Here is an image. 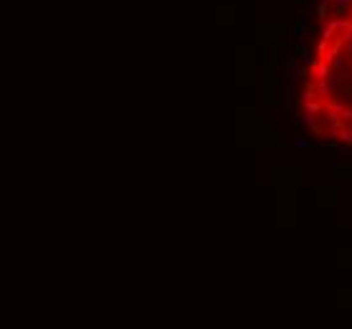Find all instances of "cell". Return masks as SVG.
<instances>
[{"label": "cell", "mask_w": 352, "mask_h": 329, "mask_svg": "<svg viewBox=\"0 0 352 329\" xmlns=\"http://www.w3.org/2000/svg\"><path fill=\"white\" fill-rule=\"evenodd\" d=\"M304 26L302 23H296L291 31H289V43H291V46H299V43H304Z\"/></svg>", "instance_id": "6da1fadb"}, {"label": "cell", "mask_w": 352, "mask_h": 329, "mask_svg": "<svg viewBox=\"0 0 352 329\" xmlns=\"http://www.w3.org/2000/svg\"><path fill=\"white\" fill-rule=\"evenodd\" d=\"M281 63L287 66V69H296V53H294V48L281 53Z\"/></svg>", "instance_id": "7a4b0ae2"}, {"label": "cell", "mask_w": 352, "mask_h": 329, "mask_svg": "<svg viewBox=\"0 0 352 329\" xmlns=\"http://www.w3.org/2000/svg\"><path fill=\"white\" fill-rule=\"evenodd\" d=\"M294 150H299V152L312 150V142H309V140H304V137H296V140H294Z\"/></svg>", "instance_id": "3957f363"}, {"label": "cell", "mask_w": 352, "mask_h": 329, "mask_svg": "<svg viewBox=\"0 0 352 329\" xmlns=\"http://www.w3.org/2000/svg\"><path fill=\"white\" fill-rule=\"evenodd\" d=\"M332 3H335V8H337V10H345V8L352 3V0H332Z\"/></svg>", "instance_id": "277c9868"}, {"label": "cell", "mask_w": 352, "mask_h": 329, "mask_svg": "<svg viewBox=\"0 0 352 329\" xmlns=\"http://www.w3.org/2000/svg\"><path fill=\"white\" fill-rule=\"evenodd\" d=\"M276 53H279V51L274 48V46L269 48V63H276Z\"/></svg>", "instance_id": "5b68a950"}]
</instances>
